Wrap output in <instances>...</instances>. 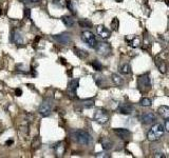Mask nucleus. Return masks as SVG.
<instances>
[{
	"instance_id": "f257e3e1",
	"label": "nucleus",
	"mask_w": 169,
	"mask_h": 158,
	"mask_svg": "<svg viewBox=\"0 0 169 158\" xmlns=\"http://www.w3.org/2000/svg\"><path fill=\"white\" fill-rule=\"evenodd\" d=\"M72 136H73L74 140L76 141L77 143L82 144V146H89V144L92 142V137L88 132L82 130H76L72 133Z\"/></svg>"
},
{
	"instance_id": "f03ea898",
	"label": "nucleus",
	"mask_w": 169,
	"mask_h": 158,
	"mask_svg": "<svg viewBox=\"0 0 169 158\" xmlns=\"http://www.w3.org/2000/svg\"><path fill=\"white\" fill-rule=\"evenodd\" d=\"M164 131H165V127H163L161 124H154L147 133V139L149 141H157L164 135Z\"/></svg>"
},
{
	"instance_id": "7ed1b4c3",
	"label": "nucleus",
	"mask_w": 169,
	"mask_h": 158,
	"mask_svg": "<svg viewBox=\"0 0 169 158\" xmlns=\"http://www.w3.org/2000/svg\"><path fill=\"white\" fill-rule=\"evenodd\" d=\"M136 85L139 92L142 93H147L151 89V80L148 74H143L139 75L138 77V81H136Z\"/></svg>"
},
{
	"instance_id": "20e7f679",
	"label": "nucleus",
	"mask_w": 169,
	"mask_h": 158,
	"mask_svg": "<svg viewBox=\"0 0 169 158\" xmlns=\"http://www.w3.org/2000/svg\"><path fill=\"white\" fill-rule=\"evenodd\" d=\"M52 110H53V101L50 98H47L39 106L38 112L42 117H48L52 113Z\"/></svg>"
},
{
	"instance_id": "39448f33",
	"label": "nucleus",
	"mask_w": 169,
	"mask_h": 158,
	"mask_svg": "<svg viewBox=\"0 0 169 158\" xmlns=\"http://www.w3.org/2000/svg\"><path fill=\"white\" fill-rule=\"evenodd\" d=\"M82 39L86 44L91 49H95V47L97 45V40H96L95 35L90 31H85L82 33Z\"/></svg>"
},
{
	"instance_id": "423d86ee",
	"label": "nucleus",
	"mask_w": 169,
	"mask_h": 158,
	"mask_svg": "<svg viewBox=\"0 0 169 158\" xmlns=\"http://www.w3.org/2000/svg\"><path fill=\"white\" fill-rule=\"evenodd\" d=\"M93 119L100 124H106L109 121V114L104 109H96L93 114Z\"/></svg>"
},
{
	"instance_id": "0eeeda50",
	"label": "nucleus",
	"mask_w": 169,
	"mask_h": 158,
	"mask_svg": "<svg viewBox=\"0 0 169 158\" xmlns=\"http://www.w3.org/2000/svg\"><path fill=\"white\" fill-rule=\"evenodd\" d=\"M95 51L101 56H109L111 54V47H110L109 43H106V42H97V45L95 47Z\"/></svg>"
},
{
	"instance_id": "6e6552de",
	"label": "nucleus",
	"mask_w": 169,
	"mask_h": 158,
	"mask_svg": "<svg viewBox=\"0 0 169 158\" xmlns=\"http://www.w3.org/2000/svg\"><path fill=\"white\" fill-rule=\"evenodd\" d=\"M53 39H54L56 42H58V43H60L63 45H68L71 43V41H72L71 34L66 33V32L65 33L58 34V35H54V36H53Z\"/></svg>"
},
{
	"instance_id": "1a4fd4ad",
	"label": "nucleus",
	"mask_w": 169,
	"mask_h": 158,
	"mask_svg": "<svg viewBox=\"0 0 169 158\" xmlns=\"http://www.w3.org/2000/svg\"><path fill=\"white\" fill-rule=\"evenodd\" d=\"M117 111L120 114H124V115H130L133 113L134 111V106L130 103H127V102H124V103H120L117 108Z\"/></svg>"
},
{
	"instance_id": "9d476101",
	"label": "nucleus",
	"mask_w": 169,
	"mask_h": 158,
	"mask_svg": "<svg viewBox=\"0 0 169 158\" xmlns=\"http://www.w3.org/2000/svg\"><path fill=\"white\" fill-rule=\"evenodd\" d=\"M79 85V79H73L69 82V85H68V89H67V92L70 97H75L76 95V90Z\"/></svg>"
},
{
	"instance_id": "9b49d317",
	"label": "nucleus",
	"mask_w": 169,
	"mask_h": 158,
	"mask_svg": "<svg viewBox=\"0 0 169 158\" xmlns=\"http://www.w3.org/2000/svg\"><path fill=\"white\" fill-rule=\"evenodd\" d=\"M114 133L123 140H129L131 137V132L127 129H114Z\"/></svg>"
},
{
	"instance_id": "f8f14e48",
	"label": "nucleus",
	"mask_w": 169,
	"mask_h": 158,
	"mask_svg": "<svg viewBox=\"0 0 169 158\" xmlns=\"http://www.w3.org/2000/svg\"><path fill=\"white\" fill-rule=\"evenodd\" d=\"M11 41L13 42V43H15L16 45H21L23 44V38L22 36H21V34L19 33L18 31H12V33H11Z\"/></svg>"
},
{
	"instance_id": "ddd939ff",
	"label": "nucleus",
	"mask_w": 169,
	"mask_h": 158,
	"mask_svg": "<svg viewBox=\"0 0 169 158\" xmlns=\"http://www.w3.org/2000/svg\"><path fill=\"white\" fill-rule=\"evenodd\" d=\"M157 121V116L153 113H146L142 116V122L144 124H152Z\"/></svg>"
},
{
	"instance_id": "4468645a",
	"label": "nucleus",
	"mask_w": 169,
	"mask_h": 158,
	"mask_svg": "<svg viewBox=\"0 0 169 158\" xmlns=\"http://www.w3.org/2000/svg\"><path fill=\"white\" fill-rule=\"evenodd\" d=\"M96 31H97V34L100 35L101 38L108 39L110 37V31L107 28H105L104 25H98L97 28H96Z\"/></svg>"
},
{
	"instance_id": "2eb2a0df",
	"label": "nucleus",
	"mask_w": 169,
	"mask_h": 158,
	"mask_svg": "<svg viewBox=\"0 0 169 158\" xmlns=\"http://www.w3.org/2000/svg\"><path fill=\"white\" fill-rule=\"evenodd\" d=\"M159 114L161 115V117L164 119H169V106H160L159 110H157Z\"/></svg>"
},
{
	"instance_id": "dca6fc26",
	"label": "nucleus",
	"mask_w": 169,
	"mask_h": 158,
	"mask_svg": "<svg viewBox=\"0 0 169 158\" xmlns=\"http://www.w3.org/2000/svg\"><path fill=\"white\" fill-rule=\"evenodd\" d=\"M111 80L115 85H117V87H123V85H124V79L117 74H112Z\"/></svg>"
},
{
	"instance_id": "f3484780",
	"label": "nucleus",
	"mask_w": 169,
	"mask_h": 158,
	"mask_svg": "<svg viewBox=\"0 0 169 158\" xmlns=\"http://www.w3.org/2000/svg\"><path fill=\"white\" fill-rule=\"evenodd\" d=\"M61 20H63V25L66 26H68V28H72L75 23V20L72 16H63V17L61 18Z\"/></svg>"
},
{
	"instance_id": "a211bd4d",
	"label": "nucleus",
	"mask_w": 169,
	"mask_h": 158,
	"mask_svg": "<svg viewBox=\"0 0 169 158\" xmlns=\"http://www.w3.org/2000/svg\"><path fill=\"white\" fill-rule=\"evenodd\" d=\"M119 71L120 74L128 75L131 73V65L129 63H124V64H122V65H120Z\"/></svg>"
},
{
	"instance_id": "6ab92c4d",
	"label": "nucleus",
	"mask_w": 169,
	"mask_h": 158,
	"mask_svg": "<svg viewBox=\"0 0 169 158\" xmlns=\"http://www.w3.org/2000/svg\"><path fill=\"white\" fill-rule=\"evenodd\" d=\"M155 64H157V69L160 70L161 73H166V71H167V66H166L164 61L159 59V58H157V59H155Z\"/></svg>"
},
{
	"instance_id": "aec40b11",
	"label": "nucleus",
	"mask_w": 169,
	"mask_h": 158,
	"mask_svg": "<svg viewBox=\"0 0 169 158\" xmlns=\"http://www.w3.org/2000/svg\"><path fill=\"white\" fill-rule=\"evenodd\" d=\"M73 51H74L75 55H76L78 58H80V59H85L86 57H88V53L84 50L78 49V47H74Z\"/></svg>"
},
{
	"instance_id": "412c9836",
	"label": "nucleus",
	"mask_w": 169,
	"mask_h": 158,
	"mask_svg": "<svg viewBox=\"0 0 169 158\" xmlns=\"http://www.w3.org/2000/svg\"><path fill=\"white\" fill-rule=\"evenodd\" d=\"M65 144L63 142L58 143L57 146H55V153L57 154V156H63V153H65Z\"/></svg>"
},
{
	"instance_id": "4be33fe9",
	"label": "nucleus",
	"mask_w": 169,
	"mask_h": 158,
	"mask_svg": "<svg viewBox=\"0 0 169 158\" xmlns=\"http://www.w3.org/2000/svg\"><path fill=\"white\" fill-rule=\"evenodd\" d=\"M78 25L82 26V28H87V29H91L92 28V22L90 20L87 19H82L78 21Z\"/></svg>"
},
{
	"instance_id": "5701e85b",
	"label": "nucleus",
	"mask_w": 169,
	"mask_h": 158,
	"mask_svg": "<svg viewBox=\"0 0 169 158\" xmlns=\"http://www.w3.org/2000/svg\"><path fill=\"white\" fill-rule=\"evenodd\" d=\"M91 65H92L93 69L97 72H101V70H103V64H101L98 60H93L92 62H91Z\"/></svg>"
},
{
	"instance_id": "b1692460",
	"label": "nucleus",
	"mask_w": 169,
	"mask_h": 158,
	"mask_svg": "<svg viewBox=\"0 0 169 158\" xmlns=\"http://www.w3.org/2000/svg\"><path fill=\"white\" fill-rule=\"evenodd\" d=\"M129 43L132 47H139L141 41H139V39L138 38V37H132V38L129 40Z\"/></svg>"
},
{
	"instance_id": "393cba45",
	"label": "nucleus",
	"mask_w": 169,
	"mask_h": 158,
	"mask_svg": "<svg viewBox=\"0 0 169 158\" xmlns=\"http://www.w3.org/2000/svg\"><path fill=\"white\" fill-rule=\"evenodd\" d=\"M139 103H141L142 106H151V99H149L148 97H144L141 99V101H139Z\"/></svg>"
},
{
	"instance_id": "a878e982",
	"label": "nucleus",
	"mask_w": 169,
	"mask_h": 158,
	"mask_svg": "<svg viewBox=\"0 0 169 158\" xmlns=\"http://www.w3.org/2000/svg\"><path fill=\"white\" fill-rule=\"evenodd\" d=\"M101 147H103L104 150H110L112 148V142L110 140H107V139H104L101 141Z\"/></svg>"
},
{
	"instance_id": "bb28decb",
	"label": "nucleus",
	"mask_w": 169,
	"mask_h": 158,
	"mask_svg": "<svg viewBox=\"0 0 169 158\" xmlns=\"http://www.w3.org/2000/svg\"><path fill=\"white\" fill-rule=\"evenodd\" d=\"M53 4L57 7H65L67 5V0H53Z\"/></svg>"
},
{
	"instance_id": "cd10ccee",
	"label": "nucleus",
	"mask_w": 169,
	"mask_h": 158,
	"mask_svg": "<svg viewBox=\"0 0 169 158\" xmlns=\"http://www.w3.org/2000/svg\"><path fill=\"white\" fill-rule=\"evenodd\" d=\"M82 104L84 106V108L89 109V108H92V106H94V101H93L92 99H88V100H84V101H82Z\"/></svg>"
},
{
	"instance_id": "c85d7f7f",
	"label": "nucleus",
	"mask_w": 169,
	"mask_h": 158,
	"mask_svg": "<svg viewBox=\"0 0 169 158\" xmlns=\"http://www.w3.org/2000/svg\"><path fill=\"white\" fill-rule=\"evenodd\" d=\"M67 7H68V9L71 11L73 14H76V7H74V2L73 1H71V0L67 1Z\"/></svg>"
},
{
	"instance_id": "c756f323",
	"label": "nucleus",
	"mask_w": 169,
	"mask_h": 158,
	"mask_svg": "<svg viewBox=\"0 0 169 158\" xmlns=\"http://www.w3.org/2000/svg\"><path fill=\"white\" fill-rule=\"evenodd\" d=\"M119 19L117 18H114L113 20L111 21V28L113 29L114 31H117L119 30Z\"/></svg>"
},
{
	"instance_id": "7c9ffc66",
	"label": "nucleus",
	"mask_w": 169,
	"mask_h": 158,
	"mask_svg": "<svg viewBox=\"0 0 169 158\" xmlns=\"http://www.w3.org/2000/svg\"><path fill=\"white\" fill-rule=\"evenodd\" d=\"M32 146H33V149L34 150H36V149H38L39 147H40V138L39 137H36L33 140V143H32Z\"/></svg>"
},
{
	"instance_id": "2f4dec72",
	"label": "nucleus",
	"mask_w": 169,
	"mask_h": 158,
	"mask_svg": "<svg viewBox=\"0 0 169 158\" xmlns=\"http://www.w3.org/2000/svg\"><path fill=\"white\" fill-rule=\"evenodd\" d=\"M94 80H95L96 84H97L98 87H101V81L104 80L103 77L100 76V75H94Z\"/></svg>"
},
{
	"instance_id": "473e14b6",
	"label": "nucleus",
	"mask_w": 169,
	"mask_h": 158,
	"mask_svg": "<svg viewBox=\"0 0 169 158\" xmlns=\"http://www.w3.org/2000/svg\"><path fill=\"white\" fill-rule=\"evenodd\" d=\"M154 157L155 158H165V154L162 153V152H157V153L154 154Z\"/></svg>"
},
{
	"instance_id": "72a5a7b5",
	"label": "nucleus",
	"mask_w": 169,
	"mask_h": 158,
	"mask_svg": "<svg viewBox=\"0 0 169 158\" xmlns=\"http://www.w3.org/2000/svg\"><path fill=\"white\" fill-rule=\"evenodd\" d=\"M25 3H38L41 0H22Z\"/></svg>"
},
{
	"instance_id": "f704fd0d",
	"label": "nucleus",
	"mask_w": 169,
	"mask_h": 158,
	"mask_svg": "<svg viewBox=\"0 0 169 158\" xmlns=\"http://www.w3.org/2000/svg\"><path fill=\"white\" fill-rule=\"evenodd\" d=\"M96 157H105V158H109L110 157V155L109 154H107V153H98V154H96L95 155Z\"/></svg>"
},
{
	"instance_id": "c9c22d12",
	"label": "nucleus",
	"mask_w": 169,
	"mask_h": 158,
	"mask_svg": "<svg viewBox=\"0 0 169 158\" xmlns=\"http://www.w3.org/2000/svg\"><path fill=\"white\" fill-rule=\"evenodd\" d=\"M25 17L30 18V10L29 9H25Z\"/></svg>"
},
{
	"instance_id": "e433bc0d",
	"label": "nucleus",
	"mask_w": 169,
	"mask_h": 158,
	"mask_svg": "<svg viewBox=\"0 0 169 158\" xmlns=\"http://www.w3.org/2000/svg\"><path fill=\"white\" fill-rule=\"evenodd\" d=\"M165 129H166V131H168V132H169V119H166V121H165Z\"/></svg>"
},
{
	"instance_id": "4c0bfd02",
	"label": "nucleus",
	"mask_w": 169,
	"mask_h": 158,
	"mask_svg": "<svg viewBox=\"0 0 169 158\" xmlns=\"http://www.w3.org/2000/svg\"><path fill=\"white\" fill-rule=\"evenodd\" d=\"M2 132H3V127H2V125L0 124V134H1Z\"/></svg>"
}]
</instances>
